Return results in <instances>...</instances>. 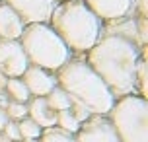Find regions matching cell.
<instances>
[{
    "instance_id": "obj_6",
    "label": "cell",
    "mask_w": 148,
    "mask_h": 142,
    "mask_svg": "<svg viewBox=\"0 0 148 142\" xmlns=\"http://www.w3.org/2000/svg\"><path fill=\"white\" fill-rule=\"evenodd\" d=\"M29 66V59L20 41L0 39V74L8 78H20Z\"/></svg>"
},
{
    "instance_id": "obj_10",
    "label": "cell",
    "mask_w": 148,
    "mask_h": 142,
    "mask_svg": "<svg viewBox=\"0 0 148 142\" xmlns=\"http://www.w3.org/2000/svg\"><path fill=\"white\" fill-rule=\"evenodd\" d=\"M22 76H23V84H25V88L29 90L31 96L43 97L51 90L57 88V78H55L53 74H49L45 68L35 66V64L27 66Z\"/></svg>"
},
{
    "instance_id": "obj_15",
    "label": "cell",
    "mask_w": 148,
    "mask_h": 142,
    "mask_svg": "<svg viewBox=\"0 0 148 142\" xmlns=\"http://www.w3.org/2000/svg\"><path fill=\"white\" fill-rule=\"evenodd\" d=\"M18 128H20V136L25 138V140H35V138H39L41 132H43V128L39 127L33 119H29V117H23L22 123L18 125Z\"/></svg>"
},
{
    "instance_id": "obj_22",
    "label": "cell",
    "mask_w": 148,
    "mask_h": 142,
    "mask_svg": "<svg viewBox=\"0 0 148 142\" xmlns=\"http://www.w3.org/2000/svg\"><path fill=\"white\" fill-rule=\"evenodd\" d=\"M134 8L140 12L142 18H146V0H134Z\"/></svg>"
},
{
    "instance_id": "obj_14",
    "label": "cell",
    "mask_w": 148,
    "mask_h": 142,
    "mask_svg": "<svg viewBox=\"0 0 148 142\" xmlns=\"http://www.w3.org/2000/svg\"><path fill=\"white\" fill-rule=\"evenodd\" d=\"M6 90L12 96V99L18 101V103H25V101H29V97H31L29 90L25 88L23 80H20V78H10L6 82Z\"/></svg>"
},
{
    "instance_id": "obj_16",
    "label": "cell",
    "mask_w": 148,
    "mask_h": 142,
    "mask_svg": "<svg viewBox=\"0 0 148 142\" xmlns=\"http://www.w3.org/2000/svg\"><path fill=\"white\" fill-rule=\"evenodd\" d=\"M57 123L66 132H78V128H80V123H78V119L74 117V113L70 109H64V111L57 113Z\"/></svg>"
},
{
    "instance_id": "obj_3",
    "label": "cell",
    "mask_w": 148,
    "mask_h": 142,
    "mask_svg": "<svg viewBox=\"0 0 148 142\" xmlns=\"http://www.w3.org/2000/svg\"><path fill=\"white\" fill-rule=\"evenodd\" d=\"M51 27L70 51H90L101 37V20L84 0H66L53 8Z\"/></svg>"
},
{
    "instance_id": "obj_25",
    "label": "cell",
    "mask_w": 148,
    "mask_h": 142,
    "mask_svg": "<svg viewBox=\"0 0 148 142\" xmlns=\"http://www.w3.org/2000/svg\"><path fill=\"white\" fill-rule=\"evenodd\" d=\"M27 142H37V140H27Z\"/></svg>"
},
{
    "instance_id": "obj_8",
    "label": "cell",
    "mask_w": 148,
    "mask_h": 142,
    "mask_svg": "<svg viewBox=\"0 0 148 142\" xmlns=\"http://www.w3.org/2000/svg\"><path fill=\"white\" fill-rule=\"evenodd\" d=\"M76 142H121V140H119L111 121L97 115V117H90L84 125H80Z\"/></svg>"
},
{
    "instance_id": "obj_2",
    "label": "cell",
    "mask_w": 148,
    "mask_h": 142,
    "mask_svg": "<svg viewBox=\"0 0 148 142\" xmlns=\"http://www.w3.org/2000/svg\"><path fill=\"white\" fill-rule=\"evenodd\" d=\"M57 82L72 101L82 103L92 115H105L115 103L113 91L84 60H68L62 64L59 68Z\"/></svg>"
},
{
    "instance_id": "obj_19",
    "label": "cell",
    "mask_w": 148,
    "mask_h": 142,
    "mask_svg": "<svg viewBox=\"0 0 148 142\" xmlns=\"http://www.w3.org/2000/svg\"><path fill=\"white\" fill-rule=\"evenodd\" d=\"M6 115L10 119H23L27 115V105L25 103H18V101H10L6 105Z\"/></svg>"
},
{
    "instance_id": "obj_24",
    "label": "cell",
    "mask_w": 148,
    "mask_h": 142,
    "mask_svg": "<svg viewBox=\"0 0 148 142\" xmlns=\"http://www.w3.org/2000/svg\"><path fill=\"white\" fill-rule=\"evenodd\" d=\"M55 2H66V0H55Z\"/></svg>"
},
{
    "instance_id": "obj_7",
    "label": "cell",
    "mask_w": 148,
    "mask_h": 142,
    "mask_svg": "<svg viewBox=\"0 0 148 142\" xmlns=\"http://www.w3.org/2000/svg\"><path fill=\"white\" fill-rule=\"evenodd\" d=\"M23 23H47L57 6L55 0H4Z\"/></svg>"
},
{
    "instance_id": "obj_13",
    "label": "cell",
    "mask_w": 148,
    "mask_h": 142,
    "mask_svg": "<svg viewBox=\"0 0 148 142\" xmlns=\"http://www.w3.org/2000/svg\"><path fill=\"white\" fill-rule=\"evenodd\" d=\"M47 103L51 105L55 111H64V109H70V105H72V99H70V96H68L66 91L62 90V88H55V90H51L49 94H47Z\"/></svg>"
},
{
    "instance_id": "obj_18",
    "label": "cell",
    "mask_w": 148,
    "mask_h": 142,
    "mask_svg": "<svg viewBox=\"0 0 148 142\" xmlns=\"http://www.w3.org/2000/svg\"><path fill=\"white\" fill-rule=\"evenodd\" d=\"M136 88L140 91V97H146V60L140 59L136 66Z\"/></svg>"
},
{
    "instance_id": "obj_11",
    "label": "cell",
    "mask_w": 148,
    "mask_h": 142,
    "mask_svg": "<svg viewBox=\"0 0 148 142\" xmlns=\"http://www.w3.org/2000/svg\"><path fill=\"white\" fill-rule=\"evenodd\" d=\"M23 27H25V23L22 22V18L6 2H0V39L18 41Z\"/></svg>"
},
{
    "instance_id": "obj_20",
    "label": "cell",
    "mask_w": 148,
    "mask_h": 142,
    "mask_svg": "<svg viewBox=\"0 0 148 142\" xmlns=\"http://www.w3.org/2000/svg\"><path fill=\"white\" fill-rule=\"evenodd\" d=\"M70 111L74 113V117L78 119V123H80V125H82V123H86V121L92 117V113H90L82 103H78V101H72V105H70Z\"/></svg>"
},
{
    "instance_id": "obj_1",
    "label": "cell",
    "mask_w": 148,
    "mask_h": 142,
    "mask_svg": "<svg viewBox=\"0 0 148 142\" xmlns=\"http://www.w3.org/2000/svg\"><path fill=\"white\" fill-rule=\"evenodd\" d=\"M138 62V45L121 35H101L88 51V64L107 84L113 96H131L136 90Z\"/></svg>"
},
{
    "instance_id": "obj_5",
    "label": "cell",
    "mask_w": 148,
    "mask_h": 142,
    "mask_svg": "<svg viewBox=\"0 0 148 142\" xmlns=\"http://www.w3.org/2000/svg\"><path fill=\"white\" fill-rule=\"evenodd\" d=\"M111 125L121 142H148L146 97L123 96L111 107Z\"/></svg>"
},
{
    "instance_id": "obj_21",
    "label": "cell",
    "mask_w": 148,
    "mask_h": 142,
    "mask_svg": "<svg viewBox=\"0 0 148 142\" xmlns=\"http://www.w3.org/2000/svg\"><path fill=\"white\" fill-rule=\"evenodd\" d=\"M4 130H6V136L12 138V140H20V138H22V136H20V128H18L16 123H8L6 127H4Z\"/></svg>"
},
{
    "instance_id": "obj_4",
    "label": "cell",
    "mask_w": 148,
    "mask_h": 142,
    "mask_svg": "<svg viewBox=\"0 0 148 142\" xmlns=\"http://www.w3.org/2000/svg\"><path fill=\"white\" fill-rule=\"evenodd\" d=\"M20 45L31 64L45 70H59L70 60V49L47 23H29L20 35Z\"/></svg>"
},
{
    "instance_id": "obj_9",
    "label": "cell",
    "mask_w": 148,
    "mask_h": 142,
    "mask_svg": "<svg viewBox=\"0 0 148 142\" xmlns=\"http://www.w3.org/2000/svg\"><path fill=\"white\" fill-rule=\"evenodd\" d=\"M86 6L105 22L127 18L134 10V0H84Z\"/></svg>"
},
{
    "instance_id": "obj_17",
    "label": "cell",
    "mask_w": 148,
    "mask_h": 142,
    "mask_svg": "<svg viewBox=\"0 0 148 142\" xmlns=\"http://www.w3.org/2000/svg\"><path fill=\"white\" fill-rule=\"evenodd\" d=\"M41 142H76L72 132H66L62 128H47L41 132Z\"/></svg>"
},
{
    "instance_id": "obj_23",
    "label": "cell",
    "mask_w": 148,
    "mask_h": 142,
    "mask_svg": "<svg viewBox=\"0 0 148 142\" xmlns=\"http://www.w3.org/2000/svg\"><path fill=\"white\" fill-rule=\"evenodd\" d=\"M10 123V117L6 115V109H0V128H4Z\"/></svg>"
},
{
    "instance_id": "obj_12",
    "label": "cell",
    "mask_w": 148,
    "mask_h": 142,
    "mask_svg": "<svg viewBox=\"0 0 148 142\" xmlns=\"http://www.w3.org/2000/svg\"><path fill=\"white\" fill-rule=\"evenodd\" d=\"M27 113L31 115L29 119H33L41 128L43 127L45 128H53L55 125H57V111L47 103L45 97H35V99H31L29 107H27Z\"/></svg>"
}]
</instances>
